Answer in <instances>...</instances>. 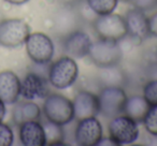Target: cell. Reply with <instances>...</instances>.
Listing matches in <instances>:
<instances>
[{
    "label": "cell",
    "mask_w": 157,
    "mask_h": 146,
    "mask_svg": "<svg viewBox=\"0 0 157 146\" xmlns=\"http://www.w3.org/2000/svg\"><path fill=\"white\" fill-rule=\"evenodd\" d=\"M42 112L46 120L60 126H66L75 119L72 100L60 94H48L44 98Z\"/></svg>",
    "instance_id": "obj_1"
},
{
    "label": "cell",
    "mask_w": 157,
    "mask_h": 146,
    "mask_svg": "<svg viewBox=\"0 0 157 146\" xmlns=\"http://www.w3.org/2000/svg\"><path fill=\"white\" fill-rule=\"evenodd\" d=\"M78 77V66L75 59L70 56L60 57L50 66L48 80L56 89H67L71 87Z\"/></svg>",
    "instance_id": "obj_2"
},
{
    "label": "cell",
    "mask_w": 157,
    "mask_h": 146,
    "mask_svg": "<svg viewBox=\"0 0 157 146\" xmlns=\"http://www.w3.org/2000/svg\"><path fill=\"white\" fill-rule=\"evenodd\" d=\"M87 56L96 67L105 69L118 66L123 59V50L120 42L98 39L93 42Z\"/></svg>",
    "instance_id": "obj_3"
},
{
    "label": "cell",
    "mask_w": 157,
    "mask_h": 146,
    "mask_svg": "<svg viewBox=\"0 0 157 146\" xmlns=\"http://www.w3.org/2000/svg\"><path fill=\"white\" fill-rule=\"evenodd\" d=\"M93 27L99 39L122 41L127 37V27L124 16L116 13L97 16L93 22Z\"/></svg>",
    "instance_id": "obj_4"
},
{
    "label": "cell",
    "mask_w": 157,
    "mask_h": 146,
    "mask_svg": "<svg viewBox=\"0 0 157 146\" xmlns=\"http://www.w3.org/2000/svg\"><path fill=\"white\" fill-rule=\"evenodd\" d=\"M109 137L117 146L135 143L140 134L139 122L125 114L111 118L108 125Z\"/></svg>",
    "instance_id": "obj_5"
},
{
    "label": "cell",
    "mask_w": 157,
    "mask_h": 146,
    "mask_svg": "<svg viewBox=\"0 0 157 146\" xmlns=\"http://www.w3.org/2000/svg\"><path fill=\"white\" fill-rule=\"evenodd\" d=\"M99 114L113 118L124 113L127 95L121 86H103L98 94Z\"/></svg>",
    "instance_id": "obj_6"
},
{
    "label": "cell",
    "mask_w": 157,
    "mask_h": 146,
    "mask_svg": "<svg viewBox=\"0 0 157 146\" xmlns=\"http://www.w3.org/2000/svg\"><path fill=\"white\" fill-rule=\"evenodd\" d=\"M30 35V27L22 18L0 21V45L15 48L25 44Z\"/></svg>",
    "instance_id": "obj_7"
},
{
    "label": "cell",
    "mask_w": 157,
    "mask_h": 146,
    "mask_svg": "<svg viewBox=\"0 0 157 146\" xmlns=\"http://www.w3.org/2000/svg\"><path fill=\"white\" fill-rule=\"evenodd\" d=\"M25 47L28 57L37 65L51 62L55 54L53 40L43 32H33L25 41Z\"/></svg>",
    "instance_id": "obj_8"
},
{
    "label": "cell",
    "mask_w": 157,
    "mask_h": 146,
    "mask_svg": "<svg viewBox=\"0 0 157 146\" xmlns=\"http://www.w3.org/2000/svg\"><path fill=\"white\" fill-rule=\"evenodd\" d=\"M103 135V129L97 117L78 119L74 130V141L80 146H97Z\"/></svg>",
    "instance_id": "obj_9"
},
{
    "label": "cell",
    "mask_w": 157,
    "mask_h": 146,
    "mask_svg": "<svg viewBox=\"0 0 157 146\" xmlns=\"http://www.w3.org/2000/svg\"><path fill=\"white\" fill-rule=\"evenodd\" d=\"M54 32L59 38L63 39L72 31L81 28L83 23L78 8L61 6L54 16Z\"/></svg>",
    "instance_id": "obj_10"
},
{
    "label": "cell",
    "mask_w": 157,
    "mask_h": 146,
    "mask_svg": "<svg viewBox=\"0 0 157 146\" xmlns=\"http://www.w3.org/2000/svg\"><path fill=\"white\" fill-rule=\"evenodd\" d=\"M92 44L93 41L90 35L80 28L63 38V51L67 56L74 59H81L88 55Z\"/></svg>",
    "instance_id": "obj_11"
},
{
    "label": "cell",
    "mask_w": 157,
    "mask_h": 146,
    "mask_svg": "<svg viewBox=\"0 0 157 146\" xmlns=\"http://www.w3.org/2000/svg\"><path fill=\"white\" fill-rule=\"evenodd\" d=\"M48 79L36 72H28L21 81V96L25 100L44 99L50 94Z\"/></svg>",
    "instance_id": "obj_12"
},
{
    "label": "cell",
    "mask_w": 157,
    "mask_h": 146,
    "mask_svg": "<svg viewBox=\"0 0 157 146\" xmlns=\"http://www.w3.org/2000/svg\"><path fill=\"white\" fill-rule=\"evenodd\" d=\"M73 110L75 119H83L87 117H96L99 114L98 95L86 89L76 92L73 100Z\"/></svg>",
    "instance_id": "obj_13"
},
{
    "label": "cell",
    "mask_w": 157,
    "mask_h": 146,
    "mask_svg": "<svg viewBox=\"0 0 157 146\" xmlns=\"http://www.w3.org/2000/svg\"><path fill=\"white\" fill-rule=\"evenodd\" d=\"M124 18L127 27V37L139 42L151 37L148 31V17L144 11L133 8L126 12Z\"/></svg>",
    "instance_id": "obj_14"
},
{
    "label": "cell",
    "mask_w": 157,
    "mask_h": 146,
    "mask_svg": "<svg viewBox=\"0 0 157 146\" xmlns=\"http://www.w3.org/2000/svg\"><path fill=\"white\" fill-rule=\"evenodd\" d=\"M21 96V80L11 70L0 72V99L6 104H14Z\"/></svg>",
    "instance_id": "obj_15"
},
{
    "label": "cell",
    "mask_w": 157,
    "mask_h": 146,
    "mask_svg": "<svg viewBox=\"0 0 157 146\" xmlns=\"http://www.w3.org/2000/svg\"><path fill=\"white\" fill-rule=\"evenodd\" d=\"M20 141L24 146H45L46 137L43 125L39 120L25 122L20 125Z\"/></svg>",
    "instance_id": "obj_16"
},
{
    "label": "cell",
    "mask_w": 157,
    "mask_h": 146,
    "mask_svg": "<svg viewBox=\"0 0 157 146\" xmlns=\"http://www.w3.org/2000/svg\"><path fill=\"white\" fill-rule=\"evenodd\" d=\"M12 118L16 125L30 120H40L41 118V109L40 107L31 100H26L20 102L13 107Z\"/></svg>",
    "instance_id": "obj_17"
},
{
    "label": "cell",
    "mask_w": 157,
    "mask_h": 146,
    "mask_svg": "<svg viewBox=\"0 0 157 146\" xmlns=\"http://www.w3.org/2000/svg\"><path fill=\"white\" fill-rule=\"evenodd\" d=\"M148 109H150V105L143 98V96L133 95V96L127 97V101L123 114L131 117L137 122H142Z\"/></svg>",
    "instance_id": "obj_18"
},
{
    "label": "cell",
    "mask_w": 157,
    "mask_h": 146,
    "mask_svg": "<svg viewBox=\"0 0 157 146\" xmlns=\"http://www.w3.org/2000/svg\"><path fill=\"white\" fill-rule=\"evenodd\" d=\"M46 137V145H65V130L63 126L48 122L43 125Z\"/></svg>",
    "instance_id": "obj_19"
},
{
    "label": "cell",
    "mask_w": 157,
    "mask_h": 146,
    "mask_svg": "<svg viewBox=\"0 0 157 146\" xmlns=\"http://www.w3.org/2000/svg\"><path fill=\"white\" fill-rule=\"evenodd\" d=\"M103 72L100 75V81L103 86H121L123 87L126 83L125 73L121 69H118V66L111 68H105L102 69Z\"/></svg>",
    "instance_id": "obj_20"
},
{
    "label": "cell",
    "mask_w": 157,
    "mask_h": 146,
    "mask_svg": "<svg viewBox=\"0 0 157 146\" xmlns=\"http://www.w3.org/2000/svg\"><path fill=\"white\" fill-rule=\"evenodd\" d=\"M85 2L97 16H100L113 13L117 8L118 0H85Z\"/></svg>",
    "instance_id": "obj_21"
},
{
    "label": "cell",
    "mask_w": 157,
    "mask_h": 146,
    "mask_svg": "<svg viewBox=\"0 0 157 146\" xmlns=\"http://www.w3.org/2000/svg\"><path fill=\"white\" fill-rule=\"evenodd\" d=\"M142 124H143L146 132L157 137V105L150 107L142 120Z\"/></svg>",
    "instance_id": "obj_22"
},
{
    "label": "cell",
    "mask_w": 157,
    "mask_h": 146,
    "mask_svg": "<svg viewBox=\"0 0 157 146\" xmlns=\"http://www.w3.org/2000/svg\"><path fill=\"white\" fill-rule=\"evenodd\" d=\"M142 96L150 107L157 105V79L148 80L143 86Z\"/></svg>",
    "instance_id": "obj_23"
},
{
    "label": "cell",
    "mask_w": 157,
    "mask_h": 146,
    "mask_svg": "<svg viewBox=\"0 0 157 146\" xmlns=\"http://www.w3.org/2000/svg\"><path fill=\"white\" fill-rule=\"evenodd\" d=\"M13 142L14 133L11 127L0 122V146H11Z\"/></svg>",
    "instance_id": "obj_24"
},
{
    "label": "cell",
    "mask_w": 157,
    "mask_h": 146,
    "mask_svg": "<svg viewBox=\"0 0 157 146\" xmlns=\"http://www.w3.org/2000/svg\"><path fill=\"white\" fill-rule=\"evenodd\" d=\"M133 8L141 10V11H151L157 8V0H131Z\"/></svg>",
    "instance_id": "obj_25"
},
{
    "label": "cell",
    "mask_w": 157,
    "mask_h": 146,
    "mask_svg": "<svg viewBox=\"0 0 157 146\" xmlns=\"http://www.w3.org/2000/svg\"><path fill=\"white\" fill-rule=\"evenodd\" d=\"M148 31L151 37L157 38V12L148 17Z\"/></svg>",
    "instance_id": "obj_26"
},
{
    "label": "cell",
    "mask_w": 157,
    "mask_h": 146,
    "mask_svg": "<svg viewBox=\"0 0 157 146\" xmlns=\"http://www.w3.org/2000/svg\"><path fill=\"white\" fill-rule=\"evenodd\" d=\"M61 6L65 7H71V8H76L78 6H80L84 0H57Z\"/></svg>",
    "instance_id": "obj_27"
},
{
    "label": "cell",
    "mask_w": 157,
    "mask_h": 146,
    "mask_svg": "<svg viewBox=\"0 0 157 146\" xmlns=\"http://www.w3.org/2000/svg\"><path fill=\"white\" fill-rule=\"evenodd\" d=\"M105 145H109V146H117L114 141L111 139V137H101V140L99 141L98 145L97 146H105Z\"/></svg>",
    "instance_id": "obj_28"
},
{
    "label": "cell",
    "mask_w": 157,
    "mask_h": 146,
    "mask_svg": "<svg viewBox=\"0 0 157 146\" xmlns=\"http://www.w3.org/2000/svg\"><path fill=\"white\" fill-rule=\"evenodd\" d=\"M7 113V109H6V103L0 99V122H2L5 118V115Z\"/></svg>",
    "instance_id": "obj_29"
},
{
    "label": "cell",
    "mask_w": 157,
    "mask_h": 146,
    "mask_svg": "<svg viewBox=\"0 0 157 146\" xmlns=\"http://www.w3.org/2000/svg\"><path fill=\"white\" fill-rule=\"evenodd\" d=\"M6 2L10 3V5H13V6H22L25 5L29 1V0H5Z\"/></svg>",
    "instance_id": "obj_30"
},
{
    "label": "cell",
    "mask_w": 157,
    "mask_h": 146,
    "mask_svg": "<svg viewBox=\"0 0 157 146\" xmlns=\"http://www.w3.org/2000/svg\"><path fill=\"white\" fill-rule=\"evenodd\" d=\"M118 1H122V2H131V0H118Z\"/></svg>",
    "instance_id": "obj_31"
}]
</instances>
